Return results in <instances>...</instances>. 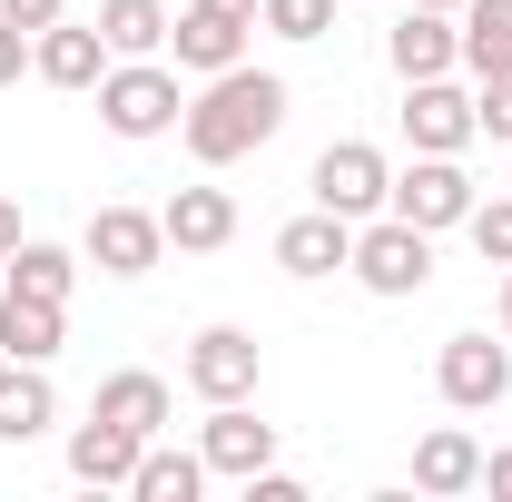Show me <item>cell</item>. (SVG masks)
Listing matches in <instances>:
<instances>
[{
    "label": "cell",
    "instance_id": "1",
    "mask_svg": "<svg viewBox=\"0 0 512 502\" xmlns=\"http://www.w3.org/2000/svg\"><path fill=\"white\" fill-rule=\"evenodd\" d=\"M276 128H286V79L256 69V60H237V69H217V79L188 99L178 138H188L197 168H237V158H256Z\"/></svg>",
    "mask_w": 512,
    "mask_h": 502
},
{
    "label": "cell",
    "instance_id": "2",
    "mask_svg": "<svg viewBox=\"0 0 512 502\" xmlns=\"http://www.w3.org/2000/svg\"><path fill=\"white\" fill-rule=\"evenodd\" d=\"M345 276L365 286V296H424L434 286V237L424 227H404L394 207L355 227V256H345Z\"/></svg>",
    "mask_w": 512,
    "mask_h": 502
},
{
    "label": "cell",
    "instance_id": "3",
    "mask_svg": "<svg viewBox=\"0 0 512 502\" xmlns=\"http://www.w3.org/2000/svg\"><path fill=\"white\" fill-rule=\"evenodd\" d=\"M99 119H109V138H168V128L188 119L178 69H168V60H109V79H99Z\"/></svg>",
    "mask_w": 512,
    "mask_h": 502
},
{
    "label": "cell",
    "instance_id": "4",
    "mask_svg": "<svg viewBox=\"0 0 512 502\" xmlns=\"http://www.w3.org/2000/svg\"><path fill=\"white\" fill-rule=\"evenodd\" d=\"M473 178H463V158H434V148H414V168H394V188H384V207L404 217V227H424V237H444V227H463L473 217Z\"/></svg>",
    "mask_w": 512,
    "mask_h": 502
},
{
    "label": "cell",
    "instance_id": "5",
    "mask_svg": "<svg viewBox=\"0 0 512 502\" xmlns=\"http://www.w3.org/2000/svg\"><path fill=\"white\" fill-rule=\"evenodd\" d=\"M306 188H316V207H335V217H355V227H365V217H384L394 168H384L375 138H335V148L316 158V178H306Z\"/></svg>",
    "mask_w": 512,
    "mask_h": 502
},
{
    "label": "cell",
    "instance_id": "6",
    "mask_svg": "<svg viewBox=\"0 0 512 502\" xmlns=\"http://www.w3.org/2000/svg\"><path fill=\"white\" fill-rule=\"evenodd\" d=\"M434 394H444L453 414H493V404L512 394V345H493V335H444Z\"/></svg>",
    "mask_w": 512,
    "mask_h": 502
},
{
    "label": "cell",
    "instance_id": "7",
    "mask_svg": "<svg viewBox=\"0 0 512 502\" xmlns=\"http://www.w3.org/2000/svg\"><path fill=\"white\" fill-rule=\"evenodd\" d=\"M256 375H266V365H256L247 325H197V335H188V394H197V404H247Z\"/></svg>",
    "mask_w": 512,
    "mask_h": 502
},
{
    "label": "cell",
    "instance_id": "8",
    "mask_svg": "<svg viewBox=\"0 0 512 502\" xmlns=\"http://www.w3.org/2000/svg\"><path fill=\"white\" fill-rule=\"evenodd\" d=\"M197 453H207V483H247V473H266V463H276V424H256L247 404H207Z\"/></svg>",
    "mask_w": 512,
    "mask_h": 502
},
{
    "label": "cell",
    "instance_id": "9",
    "mask_svg": "<svg viewBox=\"0 0 512 502\" xmlns=\"http://www.w3.org/2000/svg\"><path fill=\"white\" fill-rule=\"evenodd\" d=\"M404 138L434 148V158H463L473 148V89H453V69L444 79H404Z\"/></svg>",
    "mask_w": 512,
    "mask_h": 502
},
{
    "label": "cell",
    "instance_id": "10",
    "mask_svg": "<svg viewBox=\"0 0 512 502\" xmlns=\"http://www.w3.org/2000/svg\"><path fill=\"white\" fill-rule=\"evenodd\" d=\"M79 256H89L99 276H148V266L168 256V227H158L148 207H99L89 237H79Z\"/></svg>",
    "mask_w": 512,
    "mask_h": 502
},
{
    "label": "cell",
    "instance_id": "11",
    "mask_svg": "<svg viewBox=\"0 0 512 502\" xmlns=\"http://www.w3.org/2000/svg\"><path fill=\"white\" fill-rule=\"evenodd\" d=\"M384 60H394V79H444V69H463V20L414 0V10L384 30Z\"/></svg>",
    "mask_w": 512,
    "mask_h": 502
},
{
    "label": "cell",
    "instance_id": "12",
    "mask_svg": "<svg viewBox=\"0 0 512 502\" xmlns=\"http://www.w3.org/2000/svg\"><path fill=\"white\" fill-rule=\"evenodd\" d=\"M247 40H256V20H227V10H207V0H188V10L168 20V50H178V69H197V79L237 69Z\"/></svg>",
    "mask_w": 512,
    "mask_h": 502
},
{
    "label": "cell",
    "instance_id": "13",
    "mask_svg": "<svg viewBox=\"0 0 512 502\" xmlns=\"http://www.w3.org/2000/svg\"><path fill=\"white\" fill-rule=\"evenodd\" d=\"M345 256H355V217H335V207H306V217H286L276 227V266L286 276H345Z\"/></svg>",
    "mask_w": 512,
    "mask_h": 502
},
{
    "label": "cell",
    "instance_id": "14",
    "mask_svg": "<svg viewBox=\"0 0 512 502\" xmlns=\"http://www.w3.org/2000/svg\"><path fill=\"white\" fill-rule=\"evenodd\" d=\"M89 414H109V424H128V434H168V414H178V394H168V375H148V365H119V375H99V394H89Z\"/></svg>",
    "mask_w": 512,
    "mask_h": 502
},
{
    "label": "cell",
    "instance_id": "15",
    "mask_svg": "<svg viewBox=\"0 0 512 502\" xmlns=\"http://www.w3.org/2000/svg\"><path fill=\"white\" fill-rule=\"evenodd\" d=\"M138 453H148V434H128V424H109V414H89V424L69 434V473H79L89 493H128Z\"/></svg>",
    "mask_w": 512,
    "mask_h": 502
},
{
    "label": "cell",
    "instance_id": "16",
    "mask_svg": "<svg viewBox=\"0 0 512 502\" xmlns=\"http://www.w3.org/2000/svg\"><path fill=\"white\" fill-rule=\"evenodd\" d=\"M414 493H434V502L483 493V443L463 434V424H434V434L414 443Z\"/></svg>",
    "mask_w": 512,
    "mask_h": 502
},
{
    "label": "cell",
    "instance_id": "17",
    "mask_svg": "<svg viewBox=\"0 0 512 502\" xmlns=\"http://www.w3.org/2000/svg\"><path fill=\"white\" fill-rule=\"evenodd\" d=\"M30 69H40L50 89H99V79H109V40H99V20H89V30L50 20V30L30 40Z\"/></svg>",
    "mask_w": 512,
    "mask_h": 502
},
{
    "label": "cell",
    "instance_id": "18",
    "mask_svg": "<svg viewBox=\"0 0 512 502\" xmlns=\"http://www.w3.org/2000/svg\"><path fill=\"white\" fill-rule=\"evenodd\" d=\"M60 335H69V306L0 286V355H10V365H50V355H60Z\"/></svg>",
    "mask_w": 512,
    "mask_h": 502
},
{
    "label": "cell",
    "instance_id": "19",
    "mask_svg": "<svg viewBox=\"0 0 512 502\" xmlns=\"http://www.w3.org/2000/svg\"><path fill=\"white\" fill-rule=\"evenodd\" d=\"M158 227H168V247L217 256L227 237H237V197H227V188H178L168 207H158Z\"/></svg>",
    "mask_w": 512,
    "mask_h": 502
},
{
    "label": "cell",
    "instance_id": "20",
    "mask_svg": "<svg viewBox=\"0 0 512 502\" xmlns=\"http://www.w3.org/2000/svg\"><path fill=\"white\" fill-rule=\"evenodd\" d=\"M50 424H60L50 365H10V355H0V443H40Z\"/></svg>",
    "mask_w": 512,
    "mask_h": 502
},
{
    "label": "cell",
    "instance_id": "21",
    "mask_svg": "<svg viewBox=\"0 0 512 502\" xmlns=\"http://www.w3.org/2000/svg\"><path fill=\"white\" fill-rule=\"evenodd\" d=\"M463 69L473 79H512V0H463Z\"/></svg>",
    "mask_w": 512,
    "mask_h": 502
},
{
    "label": "cell",
    "instance_id": "22",
    "mask_svg": "<svg viewBox=\"0 0 512 502\" xmlns=\"http://www.w3.org/2000/svg\"><path fill=\"white\" fill-rule=\"evenodd\" d=\"M168 20H178V10H158V0H99L109 60H158V50H168Z\"/></svg>",
    "mask_w": 512,
    "mask_h": 502
},
{
    "label": "cell",
    "instance_id": "23",
    "mask_svg": "<svg viewBox=\"0 0 512 502\" xmlns=\"http://www.w3.org/2000/svg\"><path fill=\"white\" fill-rule=\"evenodd\" d=\"M128 493H138V502H197V493H207V453L148 443V453H138V473H128Z\"/></svg>",
    "mask_w": 512,
    "mask_h": 502
},
{
    "label": "cell",
    "instance_id": "24",
    "mask_svg": "<svg viewBox=\"0 0 512 502\" xmlns=\"http://www.w3.org/2000/svg\"><path fill=\"white\" fill-rule=\"evenodd\" d=\"M0 286H20V296H50V306H69V286H79V256H69V247H40V237H20V247L0 256Z\"/></svg>",
    "mask_w": 512,
    "mask_h": 502
},
{
    "label": "cell",
    "instance_id": "25",
    "mask_svg": "<svg viewBox=\"0 0 512 502\" xmlns=\"http://www.w3.org/2000/svg\"><path fill=\"white\" fill-rule=\"evenodd\" d=\"M463 237H473V256H483V266H512V188H503V197H473Z\"/></svg>",
    "mask_w": 512,
    "mask_h": 502
},
{
    "label": "cell",
    "instance_id": "26",
    "mask_svg": "<svg viewBox=\"0 0 512 502\" xmlns=\"http://www.w3.org/2000/svg\"><path fill=\"white\" fill-rule=\"evenodd\" d=\"M256 30H276V40H325V30H335V0H256Z\"/></svg>",
    "mask_w": 512,
    "mask_h": 502
},
{
    "label": "cell",
    "instance_id": "27",
    "mask_svg": "<svg viewBox=\"0 0 512 502\" xmlns=\"http://www.w3.org/2000/svg\"><path fill=\"white\" fill-rule=\"evenodd\" d=\"M473 138L512 148V79H473Z\"/></svg>",
    "mask_w": 512,
    "mask_h": 502
},
{
    "label": "cell",
    "instance_id": "28",
    "mask_svg": "<svg viewBox=\"0 0 512 502\" xmlns=\"http://www.w3.org/2000/svg\"><path fill=\"white\" fill-rule=\"evenodd\" d=\"M0 20H20V30H30V40H40V30H50V20H69V0H0Z\"/></svg>",
    "mask_w": 512,
    "mask_h": 502
},
{
    "label": "cell",
    "instance_id": "29",
    "mask_svg": "<svg viewBox=\"0 0 512 502\" xmlns=\"http://www.w3.org/2000/svg\"><path fill=\"white\" fill-rule=\"evenodd\" d=\"M20 69H30V30L0 20V89H20Z\"/></svg>",
    "mask_w": 512,
    "mask_h": 502
},
{
    "label": "cell",
    "instance_id": "30",
    "mask_svg": "<svg viewBox=\"0 0 512 502\" xmlns=\"http://www.w3.org/2000/svg\"><path fill=\"white\" fill-rule=\"evenodd\" d=\"M247 502H306V483H296V473H276V463H266V473H247Z\"/></svg>",
    "mask_w": 512,
    "mask_h": 502
},
{
    "label": "cell",
    "instance_id": "31",
    "mask_svg": "<svg viewBox=\"0 0 512 502\" xmlns=\"http://www.w3.org/2000/svg\"><path fill=\"white\" fill-rule=\"evenodd\" d=\"M483 493L512 502V443H503V453H483Z\"/></svg>",
    "mask_w": 512,
    "mask_h": 502
},
{
    "label": "cell",
    "instance_id": "32",
    "mask_svg": "<svg viewBox=\"0 0 512 502\" xmlns=\"http://www.w3.org/2000/svg\"><path fill=\"white\" fill-rule=\"evenodd\" d=\"M20 247V207H10V197H0V256Z\"/></svg>",
    "mask_w": 512,
    "mask_h": 502
},
{
    "label": "cell",
    "instance_id": "33",
    "mask_svg": "<svg viewBox=\"0 0 512 502\" xmlns=\"http://www.w3.org/2000/svg\"><path fill=\"white\" fill-rule=\"evenodd\" d=\"M207 10H227V20H256V0H207Z\"/></svg>",
    "mask_w": 512,
    "mask_h": 502
},
{
    "label": "cell",
    "instance_id": "34",
    "mask_svg": "<svg viewBox=\"0 0 512 502\" xmlns=\"http://www.w3.org/2000/svg\"><path fill=\"white\" fill-rule=\"evenodd\" d=\"M503 335H512V266H503Z\"/></svg>",
    "mask_w": 512,
    "mask_h": 502
},
{
    "label": "cell",
    "instance_id": "35",
    "mask_svg": "<svg viewBox=\"0 0 512 502\" xmlns=\"http://www.w3.org/2000/svg\"><path fill=\"white\" fill-rule=\"evenodd\" d=\"M424 10H463V0H424Z\"/></svg>",
    "mask_w": 512,
    "mask_h": 502
},
{
    "label": "cell",
    "instance_id": "36",
    "mask_svg": "<svg viewBox=\"0 0 512 502\" xmlns=\"http://www.w3.org/2000/svg\"><path fill=\"white\" fill-rule=\"evenodd\" d=\"M503 188H512V178H503Z\"/></svg>",
    "mask_w": 512,
    "mask_h": 502
}]
</instances>
